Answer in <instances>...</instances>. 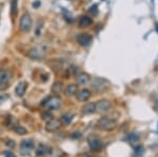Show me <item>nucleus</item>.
<instances>
[{
  "instance_id": "nucleus-17",
  "label": "nucleus",
  "mask_w": 158,
  "mask_h": 157,
  "mask_svg": "<svg viewBox=\"0 0 158 157\" xmlns=\"http://www.w3.org/2000/svg\"><path fill=\"white\" fill-rule=\"evenodd\" d=\"M73 118H74L73 114L65 113V114H63V115L60 117V122H62L63 125H70V123L72 122Z\"/></svg>"
},
{
  "instance_id": "nucleus-19",
  "label": "nucleus",
  "mask_w": 158,
  "mask_h": 157,
  "mask_svg": "<svg viewBox=\"0 0 158 157\" xmlns=\"http://www.w3.org/2000/svg\"><path fill=\"white\" fill-rule=\"evenodd\" d=\"M17 12H18V0H12L11 1V15L14 19L17 17Z\"/></svg>"
},
{
  "instance_id": "nucleus-3",
  "label": "nucleus",
  "mask_w": 158,
  "mask_h": 157,
  "mask_svg": "<svg viewBox=\"0 0 158 157\" xmlns=\"http://www.w3.org/2000/svg\"><path fill=\"white\" fill-rule=\"evenodd\" d=\"M60 105H61V99L58 96H52V97L47 98L44 100V102L42 103V105H44V108H47L50 111H54L59 109Z\"/></svg>"
},
{
  "instance_id": "nucleus-23",
  "label": "nucleus",
  "mask_w": 158,
  "mask_h": 157,
  "mask_svg": "<svg viewBox=\"0 0 158 157\" xmlns=\"http://www.w3.org/2000/svg\"><path fill=\"white\" fill-rule=\"evenodd\" d=\"M14 130H15V132L17 134H19V135H24V134H27V129L22 126H16Z\"/></svg>"
},
{
  "instance_id": "nucleus-21",
  "label": "nucleus",
  "mask_w": 158,
  "mask_h": 157,
  "mask_svg": "<svg viewBox=\"0 0 158 157\" xmlns=\"http://www.w3.org/2000/svg\"><path fill=\"white\" fill-rule=\"evenodd\" d=\"M138 139H139V135H138V134H136V133L128 134V136L126 137V140L129 141V143H136V141L138 140Z\"/></svg>"
},
{
  "instance_id": "nucleus-16",
  "label": "nucleus",
  "mask_w": 158,
  "mask_h": 157,
  "mask_svg": "<svg viewBox=\"0 0 158 157\" xmlns=\"http://www.w3.org/2000/svg\"><path fill=\"white\" fill-rule=\"evenodd\" d=\"M76 93H77V85H69L67 88L64 89V94L67 96H74L76 95Z\"/></svg>"
},
{
  "instance_id": "nucleus-20",
  "label": "nucleus",
  "mask_w": 158,
  "mask_h": 157,
  "mask_svg": "<svg viewBox=\"0 0 158 157\" xmlns=\"http://www.w3.org/2000/svg\"><path fill=\"white\" fill-rule=\"evenodd\" d=\"M92 24V19L89 16H81L79 19V25L81 27H86Z\"/></svg>"
},
{
  "instance_id": "nucleus-9",
  "label": "nucleus",
  "mask_w": 158,
  "mask_h": 157,
  "mask_svg": "<svg viewBox=\"0 0 158 157\" xmlns=\"http://www.w3.org/2000/svg\"><path fill=\"white\" fill-rule=\"evenodd\" d=\"M12 77V74L7 70H0V87L6 85L9 83L10 79Z\"/></svg>"
},
{
  "instance_id": "nucleus-18",
  "label": "nucleus",
  "mask_w": 158,
  "mask_h": 157,
  "mask_svg": "<svg viewBox=\"0 0 158 157\" xmlns=\"http://www.w3.org/2000/svg\"><path fill=\"white\" fill-rule=\"evenodd\" d=\"M104 80L101 79V78H95L93 81V88L96 89V90H103L104 87L106 85H104Z\"/></svg>"
},
{
  "instance_id": "nucleus-4",
  "label": "nucleus",
  "mask_w": 158,
  "mask_h": 157,
  "mask_svg": "<svg viewBox=\"0 0 158 157\" xmlns=\"http://www.w3.org/2000/svg\"><path fill=\"white\" fill-rule=\"evenodd\" d=\"M88 143L92 151H99L102 148V141L97 135H90L88 137Z\"/></svg>"
},
{
  "instance_id": "nucleus-27",
  "label": "nucleus",
  "mask_w": 158,
  "mask_h": 157,
  "mask_svg": "<svg viewBox=\"0 0 158 157\" xmlns=\"http://www.w3.org/2000/svg\"><path fill=\"white\" fill-rule=\"evenodd\" d=\"M3 156L4 157H16V155H15L13 152L11 151H4L3 152Z\"/></svg>"
},
{
  "instance_id": "nucleus-29",
  "label": "nucleus",
  "mask_w": 158,
  "mask_h": 157,
  "mask_svg": "<svg viewBox=\"0 0 158 157\" xmlns=\"http://www.w3.org/2000/svg\"><path fill=\"white\" fill-rule=\"evenodd\" d=\"M39 6H40V2L39 1H37V3H36V2H34V3H33V6H34L35 9H36V7H38Z\"/></svg>"
},
{
  "instance_id": "nucleus-2",
  "label": "nucleus",
  "mask_w": 158,
  "mask_h": 157,
  "mask_svg": "<svg viewBox=\"0 0 158 157\" xmlns=\"http://www.w3.org/2000/svg\"><path fill=\"white\" fill-rule=\"evenodd\" d=\"M20 30L23 33H29L33 27V20L29 13H24L20 18Z\"/></svg>"
},
{
  "instance_id": "nucleus-7",
  "label": "nucleus",
  "mask_w": 158,
  "mask_h": 157,
  "mask_svg": "<svg viewBox=\"0 0 158 157\" xmlns=\"http://www.w3.org/2000/svg\"><path fill=\"white\" fill-rule=\"evenodd\" d=\"M91 98V91L88 89H82V90H79L76 93V99L81 102H85L88 101Z\"/></svg>"
},
{
  "instance_id": "nucleus-5",
  "label": "nucleus",
  "mask_w": 158,
  "mask_h": 157,
  "mask_svg": "<svg viewBox=\"0 0 158 157\" xmlns=\"http://www.w3.org/2000/svg\"><path fill=\"white\" fill-rule=\"evenodd\" d=\"M34 141L32 139H24L20 143V154L23 156H27L30 154V152L34 149Z\"/></svg>"
},
{
  "instance_id": "nucleus-25",
  "label": "nucleus",
  "mask_w": 158,
  "mask_h": 157,
  "mask_svg": "<svg viewBox=\"0 0 158 157\" xmlns=\"http://www.w3.org/2000/svg\"><path fill=\"white\" fill-rule=\"evenodd\" d=\"M143 152H144V149L142 146H138L135 149V154H136L137 156H141L142 154H143Z\"/></svg>"
},
{
  "instance_id": "nucleus-26",
  "label": "nucleus",
  "mask_w": 158,
  "mask_h": 157,
  "mask_svg": "<svg viewBox=\"0 0 158 157\" xmlns=\"http://www.w3.org/2000/svg\"><path fill=\"white\" fill-rule=\"evenodd\" d=\"M53 118H54V117H53V115L50 112H44V114H42V119H44L47 121L53 119Z\"/></svg>"
},
{
  "instance_id": "nucleus-6",
  "label": "nucleus",
  "mask_w": 158,
  "mask_h": 157,
  "mask_svg": "<svg viewBox=\"0 0 158 157\" xmlns=\"http://www.w3.org/2000/svg\"><path fill=\"white\" fill-rule=\"evenodd\" d=\"M111 108V102L106 99H102V100H99L97 102L95 103V109H96V112L98 113H104V112H108Z\"/></svg>"
},
{
  "instance_id": "nucleus-30",
  "label": "nucleus",
  "mask_w": 158,
  "mask_h": 157,
  "mask_svg": "<svg viewBox=\"0 0 158 157\" xmlns=\"http://www.w3.org/2000/svg\"><path fill=\"white\" fill-rule=\"evenodd\" d=\"M1 132H2V130H1V128H0V134H1Z\"/></svg>"
},
{
  "instance_id": "nucleus-28",
  "label": "nucleus",
  "mask_w": 158,
  "mask_h": 157,
  "mask_svg": "<svg viewBox=\"0 0 158 157\" xmlns=\"http://www.w3.org/2000/svg\"><path fill=\"white\" fill-rule=\"evenodd\" d=\"M6 146H7V147H10V148H12V149L16 147L14 140H7V141H6Z\"/></svg>"
},
{
  "instance_id": "nucleus-1",
  "label": "nucleus",
  "mask_w": 158,
  "mask_h": 157,
  "mask_svg": "<svg viewBox=\"0 0 158 157\" xmlns=\"http://www.w3.org/2000/svg\"><path fill=\"white\" fill-rule=\"evenodd\" d=\"M116 126H117L116 120L112 119V118H109V117L100 118L97 122V126L102 131H111V130H113V129H115Z\"/></svg>"
},
{
  "instance_id": "nucleus-14",
  "label": "nucleus",
  "mask_w": 158,
  "mask_h": 157,
  "mask_svg": "<svg viewBox=\"0 0 158 157\" xmlns=\"http://www.w3.org/2000/svg\"><path fill=\"white\" fill-rule=\"evenodd\" d=\"M49 151H50V149L48 148L47 146H44L43 143H40V145H38V147L36 148L35 154H36V156H38V157H41V156L47 155V154L49 153Z\"/></svg>"
},
{
  "instance_id": "nucleus-22",
  "label": "nucleus",
  "mask_w": 158,
  "mask_h": 157,
  "mask_svg": "<svg viewBox=\"0 0 158 157\" xmlns=\"http://www.w3.org/2000/svg\"><path fill=\"white\" fill-rule=\"evenodd\" d=\"M52 91H53V93H56V94L60 93L61 91H62V83L59 82V81L55 82L52 87Z\"/></svg>"
},
{
  "instance_id": "nucleus-15",
  "label": "nucleus",
  "mask_w": 158,
  "mask_h": 157,
  "mask_svg": "<svg viewBox=\"0 0 158 157\" xmlns=\"http://www.w3.org/2000/svg\"><path fill=\"white\" fill-rule=\"evenodd\" d=\"M96 112V109H95V103L91 102L85 105V107L82 108V113L85 114V115H90V114H93Z\"/></svg>"
},
{
  "instance_id": "nucleus-12",
  "label": "nucleus",
  "mask_w": 158,
  "mask_h": 157,
  "mask_svg": "<svg viewBox=\"0 0 158 157\" xmlns=\"http://www.w3.org/2000/svg\"><path fill=\"white\" fill-rule=\"evenodd\" d=\"M27 85L25 81L19 82L18 85H16V88H15V93H16V95L18 96V97H22V96L24 95L25 91H27Z\"/></svg>"
},
{
  "instance_id": "nucleus-11",
  "label": "nucleus",
  "mask_w": 158,
  "mask_h": 157,
  "mask_svg": "<svg viewBox=\"0 0 158 157\" xmlns=\"http://www.w3.org/2000/svg\"><path fill=\"white\" fill-rule=\"evenodd\" d=\"M60 120H56V119H51L49 121H47V126H45V130L49 131V132H54V131L58 130L60 126Z\"/></svg>"
},
{
  "instance_id": "nucleus-10",
  "label": "nucleus",
  "mask_w": 158,
  "mask_h": 157,
  "mask_svg": "<svg viewBox=\"0 0 158 157\" xmlns=\"http://www.w3.org/2000/svg\"><path fill=\"white\" fill-rule=\"evenodd\" d=\"M44 55V51L39 49V48H34V49L30 50V52L27 53V56L32 59H40Z\"/></svg>"
},
{
  "instance_id": "nucleus-24",
  "label": "nucleus",
  "mask_w": 158,
  "mask_h": 157,
  "mask_svg": "<svg viewBox=\"0 0 158 157\" xmlns=\"http://www.w3.org/2000/svg\"><path fill=\"white\" fill-rule=\"evenodd\" d=\"M42 24H43L42 20H40V21H39V22H38V23H37V25H36V29H35V36L39 37L40 35H41Z\"/></svg>"
},
{
  "instance_id": "nucleus-13",
  "label": "nucleus",
  "mask_w": 158,
  "mask_h": 157,
  "mask_svg": "<svg viewBox=\"0 0 158 157\" xmlns=\"http://www.w3.org/2000/svg\"><path fill=\"white\" fill-rule=\"evenodd\" d=\"M91 77L85 73H80L79 75H77V82L80 85H85L90 82Z\"/></svg>"
},
{
  "instance_id": "nucleus-8",
  "label": "nucleus",
  "mask_w": 158,
  "mask_h": 157,
  "mask_svg": "<svg viewBox=\"0 0 158 157\" xmlns=\"http://www.w3.org/2000/svg\"><path fill=\"white\" fill-rule=\"evenodd\" d=\"M92 40H93L92 39V36L86 34V33H81V34H79L77 36V42L80 45H82V47H88V45H90Z\"/></svg>"
}]
</instances>
